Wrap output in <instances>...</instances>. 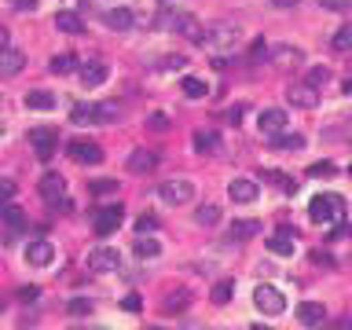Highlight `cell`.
I'll return each mask as SVG.
<instances>
[{
    "mask_svg": "<svg viewBox=\"0 0 352 330\" xmlns=\"http://www.w3.org/2000/svg\"><path fill=\"white\" fill-rule=\"evenodd\" d=\"M0 220L8 224V231H23V228H26V213L19 209L15 202H8V206L0 209Z\"/></svg>",
    "mask_w": 352,
    "mask_h": 330,
    "instance_id": "25",
    "label": "cell"
},
{
    "mask_svg": "<svg viewBox=\"0 0 352 330\" xmlns=\"http://www.w3.org/2000/svg\"><path fill=\"white\" fill-rule=\"evenodd\" d=\"M19 297H23V301H37V286H23Z\"/></svg>",
    "mask_w": 352,
    "mask_h": 330,
    "instance_id": "51",
    "label": "cell"
},
{
    "mask_svg": "<svg viewBox=\"0 0 352 330\" xmlns=\"http://www.w3.org/2000/svg\"><path fill=\"white\" fill-rule=\"evenodd\" d=\"M286 103H290L294 110H316L319 106V89H312L308 81H294L290 89H286Z\"/></svg>",
    "mask_w": 352,
    "mask_h": 330,
    "instance_id": "5",
    "label": "cell"
},
{
    "mask_svg": "<svg viewBox=\"0 0 352 330\" xmlns=\"http://www.w3.org/2000/svg\"><path fill=\"white\" fill-rule=\"evenodd\" d=\"M312 264H323V268H334V257H330V253H323V250H316V253H312Z\"/></svg>",
    "mask_w": 352,
    "mask_h": 330,
    "instance_id": "45",
    "label": "cell"
},
{
    "mask_svg": "<svg viewBox=\"0 0 352 330\" xmlns=\"http://www.w3.org/2000/svg\"><path fill=\"white\" fill-rule=\"evenodd\" d=\"M195 220L202 228H217L220 224V206H198L195 209Z\"/></svg>",
    "mask_w": 352,
    "mask_h": 330,
    "instance_id": "31",
    "label": "cell"
},
{
    "mask_svg": "<svg viewBox=\"0 0 352 330\" xmlns=\"http://www.w3.org/2000/svg\"><path fill=\"white\" fill-rule=\"evenodd\" d=\"M330 81V67H312L308 70V84H312V89H319V84H327Z\"/></svg>",
    "mask_w": 352,
    "mask_h": 330,
    "instance_id": "41",
    "label": "cell"
},
{
    "mask_svg": "<svg viewBox=\"0 0 352 330\" xmlns=\"http://www.w3.org/2000/svg\"><path fill=\"white\" fill-rule=\"evenodd\" d=\"M125 165H129L132 173H151V169L158 165V154H154V151H147V147H136Z\"/></svg>",
    "mask_w": 352,
    "mask_h": 330,
    "instance_id": "19",
    "label": "cell"
},
{
    "mask_svg": "<svg viewBox=\"0 0 352 330\" xmlns=\"http://www.w3.org/2000/svg\"><path fill=\"white\" fill-rule=\"evenodd\" d=\"M323 8H330V12H345V8L352 4V0H319Z\"/></svg>",
    "mask_w": 352,
    "mask_h": 330,
    "instance_id": "46",
    "label": "cell"
},
{
    "mask_svg": "<svg viewBox=\"0 0 352 330\" xmlns=\"http://www.w3.org/2000/svg\"><path fill=\"white\" fill-rule=\"evenodd\" d=\"M67 312L73 319H84V316H92V301H89V297H73V301L67 305Z\"/></svg>",
    "mask_w": 352,
    "mask_h": 330,
    "instance_id": "36",
    "label": "cell"
},
{
    "mask_svg": "<svg viewBox=\"0 0 352 330\" xmlns=\"http://www.w3.org/2000/svg\"><path fill=\"white\" fill-rule=\"evenodd\" d=\"M136 231H140V235L158 231V217H154V213H140V217H136Z\"/></svg>",
    "mask_w": 352,
    "mask_h": 330,
    "instance_id": "40",
    "label": "cell"
},
{
    "mask_svg": "<svg viewBox=\"0 0 352 330\" xmlns=\"http://www.w3.org/2000/svg\"><path fill=\"white\" fill-rule=\"evenodd\" d=\"M23 67H26V51H19V48H12V45L0 51V78H15Z\"/></svg>",
    "mask_w": 352,
    "mask_h": 330,
    "instance_id": "15",
    "label": "cell"
},
{
    "mask_svg": "<svg viewBox=\"0 0 352 330\" xmlns=\"http://www.w3.org/2000/svg\"><path fill=\"white\" fill-rule=\"evenodd\" d=\"M67 154L73 158V162H81V165H99L103 162V147L92 143V140H70Z\"/></svg>",
    "mask_w": 352,
    "mask_h": 330,
    "instance_id": "8",
    "label": "cell"
},
{
    "mask_svg": "<svg viewBox=\"0 0 352 330\" xmlns=\"http://www.w3.org/2000/svg\"><path fill=\"white\" fill-rule=\"evenodd\" d=\"M228 195L246 206V202H257V184H253V180H231V184H228Z\"/></svg>",
    "mask_w": 352,
    "mask_h": 330,
    "instance_id": "21",
    "label": "cell"
},
{
    "mask_svg": "<svg viewBox=\"0 0 352 330\" xmlns=\"http://www.w3.org/2000/svg\"><path fill=\"white\" fill-rule=\"evenodd\" d=\"M147 125H151V129H165L169 118H165V114H151V118H147Z\"/></svg>",
    "mask_w": 352,
    "mask_h": 330,
    "instance_id": "47",
    "label": "cell"
},
{
    "mask_svg": "<svg viewBox=\"0 0 352 330\" xmlns=\"http://www.w3.org/2000/svg\"><path fill=\"white\" fill-rule=\"evenodd\" d=\"M272 4H275V8H294L297 0H272Z\"/></svg>",
    "mask_w": 352,
    "mask_h": 330,
    "instance_id": "54",
    "label": "cell"
},
{
    "mask_svg": "<svg viewBox=\"0 0 352 330\" xmlns=\"http://www.w3.org/2000/svg\"><path fill=\"white\" fill-rule=\"evenodd\" d=\"M349 176H352V165H349Z\"/></svg>",
    "mask_w": 352,
    "mask_h": 330,
    "instance_id": "59",
    "label": "cell"
},
{
    "mask_svg": "<svg viewBox=\"0 0 352 330\" xmlns=\"http://www.w3.org/2000/svg\"><path fill=\"white\" fill-rule=\"evenodd\" d=\"M268 59H272V67H279V70H294L297 62H301V48L279 45V48H272V51H268Z\"/></svg>",
    "mask_w": 352,
    "mask_h": 330,
    "instance_id": "17",
    "label": "cell"
},
{
    "mask_svg": "<svg viewBox=\"0 0 352 330\" xmlns=\"http://www.w3.org/2000/svg\"><path fill=\"white\" fill-rule=\"evenodd\" d=\"M308 217L316 224H345V198L341 195H316L308 202Z\"/></svg>",
    "mask_w": 352,
    "mask_h": 330,
    "instance_id": "1",
    "label": "cell"
},
{
    "mask_svg": "<svg viewBox=\"0 0 352 330\" xmlns=\"http://www.w3.org/2000/svg\"><path fill=\"white\" fill-rule=\"evenodd\" d=\"M294 242H297V231H294V228H279L275 235L264 239V246H268L275 257H290V253H294Z\"/></svg>",
    "mask_w": 352,
    "mask_h": 330,
    "instance_id": "13",
    "label": "cell"
},
{
    "mask_svg": "<svg viewBox=\"0 0 352 330\" xmlns=\"http://www.w3.org/2000/svg\"><path fill=\"white\" fill-rule=\"evenodd\" d=\"M121 268V253L110 250V246H99L95 253H89V272L95 275H106V272H117Z\"/></svg>",
    "mask_w": 352,
    "mask_h": 330,
    "instance_id": "9",
    "label": "cell"
},
{
    "mask_svg": "<svg viewBox=\"0 0 352 330\" xmlns=\"http://www.w3.org/2000/svg\"><path fill=\"white\" fill-rule=\"evenodd\" d=\"M198 195V187L191 184V180H184V176H176V180H165L162 187H158V198L165 202V206H187L191 198Z\"/></svg>",
    "mask_w": 352,
    "mask_h": 330,
    "instance_id": "2",
    "label": "cell"
},
{
    "mask_svg": "<svg viewBox=\"0 0 352 330\" xmlns=\"http://www.w3.org/2000/svg\"><path fill=\"white\" fill-rule=\"evenodd\" d=\"M78 78H81L84 89H99V84H106V78H110V70H106V62L89 59V62H81V67H78Z\"/></svg>",
    "mask_w": 352,
    "mask_h": 330,
    "instance_id": "10",
    "label": "cell"
},
{
    "mask_svg": "<svg viewBox=\"0 0 352 330\" xmlns=\"http://www.w3.org/2000/svg\"><path fill=\"white\" fill-rule=\"evenodd\" d=\"M121 217H125V209H121V206H103V209L92 217V231H95L99 239L114 235V231L121 228Z\"/></svg>",
    "mask_w": 352,
    "mask_h": 330,
    "instance_id": "6",
    "label": "cell"
},
{
    "mask_svg": "<svg viewBox=\"0 0 352 330\" xmlns=\"http://www.w3.org/2000/svg\"><path fill=\"white\" fill-rule=\"evenodd\" d=\"M15 8H30V12H34V8H37V0H15Z\"/></svg>",
    "mask_w": 352,
    "mask_h": 330,
    "instance_id": "53",
    "label": "cell"
},
{
    "mask_svg": "<svg viewBox=\"0 0 352 330\" xmlns=\"http://www.w3.org/2000/svg\"><path fill=\"white\" fill-rule=\"evenodd\" d=\"M26 261L34 264V268H51V261H56V246H51L48 239H37L26 246Z\"/></svg>",
    "mask_w": 352,
    "mask_h": 330,
    "instance_id": "12",
    "label": "cell"
},
{
    "mask_svg": "<svg viewBox=\"0 0 352 330\" xmlns=\"http://www.w3.org/2000/svg\"><path fill=\"white\" fill-rule=\"evenodd\" d=\"M330 45H334V51H352V23H345L334 34V40H330Z\"/></svg>",
    "mask_w": 352,
    "mask_h": 330,
    "instance_id": "35",
    "label": "cell"
},
{
    "mask_svg": "<svg viewBox=\"0 0 352 330\" xmlns=\"http://www.w3.org/2000/svg\"><path fill=\"white\" fill-rule=\"evenodd\" d=\"M187 308H191V290H176V294H169L165 301H162V312H165V316L187 312Z\"/></svg>",
    "mask_w": 352,
    "mask_h": 330,
    "instance_id": "26",
    "label": "cell"
},
{
    "mask_svg": "<svg viewBox=\"0 0 352 330\" xmlns=\"http://www.w3.org/2000/svg\"><path fill=\"white\" fill-rule=\"evenodd\" d=\"M70 121L73 125H95V121H99V106H95V103H73Z\"/></svg>",
    "mask_w": 352,
    "mask_h": 330,
    "instance_id": "23",
    "label": "cell"
},
{
    "mask_svg": "<svg viewBox=\"0 0 352 330\" xmlns=\"http://www.w3.org/2000/svg\"><path fill=\"white\" fill-rule=\"evenodd\" d=\"M51 23H56L59 34H70V37H81V34H84V23H81L78 12H59L56 19H51Z\"/></svg>",
    "mask_w": 352,
    "mask_h": 330,
    "instance_id": "20",
    "label": "cell"
},
{
    "mask_svg": "<svg viewBox=\"0 0 352 330\" xmlns=\"http://www.w3.org/2000/svg\"><path fill=\"white\" fill-rule=\"evenodd\" d=\"M345 327H352V319H345Z\"/></svg>",
    "mask_w": 352,
    "mask_h": 330,
    "instance_id": "57",
    "label": "cell"
},
{
    "mask_svg": "<svg viewBox=\"0 0 352 330\" xmlns=\"http://www.w3.org/2000/svg\"><path fill=\"white\" fill-rule=\"evenodd\" d=\"M180 89H184L187 99H206V95H209V84L202 81V78H191V73H187L184 81H180Z\"/></svg>",
    "mask_w": 352,
    "mask_h": 330,
    "instance_id": "30",
    "label": "cell"
},
{
    "mask_svg": "<svg viewBox=\"0 0 352 330\" xmlns=\"http://www.w3.org/2000/svg\"><path fill=\"white\" fill-rule=\"evenodd\" d=\"M275 151H301V147L308 143L301 132H275V140H268Z\"/></svg>",
    "mask_w": 352,
    "mask_h": 330,
    "instance_id": "24",
    "label": "cell"
},
{
    "mask_svg": "<svg viewBox=\"0 0 352 330\" xmlns=\"http://www.w3.org/2000/svg\"><path fill=\"white\" fill-rule=\"evenodd\" d=\"M165 67H169V70H184L187 59H184V56H173V59H165Z\"/></svg>",
    "mask_w": 352,
    "mask_h": 330,
    "instance_id": "50",
    "label": "cell"
},
{
    "mask_svg": "<svg viewBox=\"0 0 352 330\" xmlns=\"http://www.w3.org/2000/svg\"><path fill=\"white\" fill-rule=\"evenodd\" d=\"M341 92H345V95H352V78H349L345 84H341Z\"/></svg>",
    "mask_w": 352,
    "mask_h": 330,
    "instance_id": "55",
    "label": "cell"
},
{
    "mask_svg": "<svg viewBox=\"0 0 352 330\" xmlns=\"http://www.w3.org/2000/svg\"><path fill=\"white\" fill-rule=\"evenodd\" d=\"M136 257H140V261L162 257V246H158V239H151V235H140V239H136Z\"/></svg>",
    "mask_w": 352,
    "mask_h": 330,
    "instance_id": "29",
    "label": "cell"
},
{
    "mask_svg": "<svg viewBox=\"0 0 352 330\" xmlns=\"http://www.w3.org/2000/svg\"><path fill=\"white\" fill-rule=\"evenodd\" d=\"M15 191H19V187H15V180H0V209H4L8 202L15 198Z\"/></svg>",
    "mask_w": 352,
    "mask_h": 330,
    "instance_id": "43",
    "label": "cell"
},
{
    "mask_svg": "<svg viewBox=\"0 0 352 330\" xmlns=\"http://www.w3.org/2000/svg\"><path fill=\"white\" fill-rule=\"evenodd\" d=\"M37 191H40V198H45L48 206L70 209V202H67V180H62L59 173H45V176H40V184H37Z\"/></svg>",
    "mask_w": 352,
    "mask_h": 330,
    "instance_id": "3",
    "label": "cell"
},
{
    "mask_svg": "<svg viewBox=\"0 0 352 330\" xmlns=\"http://www.w3.org/2000/svg\"><path fill=\"white\" fill-rule=\"evenodd\" d=\"M253 305H257L264 316H283L286 312V297L275 290V286H257V290H253Z\"/></svg>",
    "mask_w": 352,
    "mask_h": 330,
    "instance_id": "7",
    "label": "cell"
},
{
    "mask_svg": "<svg viewBox=\"0 0 352 330\" xmlns=\"http://www.w3.org/2000/svg\"><path fill=\"white\" fill-rule=\"evenodd\" d=\"M121 305H125V308H129V312H140V308H143V305H140V297H136V294H129V297H125V301H121Z\"/></svg>",
    "mask_w": 352,
    "mask_h": 330,
    "instance_id": "49",
    "label": "cell"
},
{
    "mask_svg": "<svg viewBox=\"0 0 352 330\" xmlns=\"http://www.w3.org/2000/svg\"><path fill=\"white\" fill-rule=\"evenodd\" d=\"M261 180H268V184H275V187H283V191H297V180H290V176H283V173H275V169H261Z\"/></svg>",
    "mask_w": 352,
    "mask_h": 330,
    "instance_id": "32",
    "label": "cell"
},
{
    "mask_svg": "<svg viewBox=\"0 0 352 330\" xmlns=\"http://www.w3.org/2000/svg\"><path fill=\"white\" fill-rule=\"evenodd\" d=\"M257 129H261L264 136L283 132V129H286V110H283V106H264L261 118H257Z\"/></svg>",
    "mask_w": 352,
    "mask_h": 330,
    "instance_id": "14",
    "label": "cell"
},
{
    "mask_svg": "<svg viewBox=\"0 0 352 330\" xmlns=\"http://www.w3.org/2000/svg\"><path fill=\"white\" fill-rule=\"evenodd\" d=\"M239 37H242V30L235 26V23H213L206 30V45L209 48H220V51L235 48V45H239Z\"/></svg>",
    "mask_w": 352,
    "mask_h": 330,
    "instance_id": "4",
    "label": "cell"
},
{
    "mask_svg": "<svg viewBox=\"0 0 352 330\" xmlns=\"http://www.w3.org/2000/svg\"><path fill=\"white\" fill-rule=\"evenodd\" d=\"M30 143H34V151H37L40 162H51V154H56V147H59V136L51 129H34V132H30Z\"/></svg>",
    "mask_w": 352,
    "mask_h": 330,
    "instance_id": "11",
    "label": "cell"
},
{
    "mask_svg": "<svg viewBox=\"0 0 352 330\" xmlns=\"http://www.w3.org/2000/svg\"><path fill=\"white\" fill-rule=\"evenodd\" d=\"M180 34H184L187 40H195V45H206V26H202L198 19H191V15L180 19Z\"/></svg>",
    "mask_w": 352,
    "mask_h": 330,
    "instance_id": "27",
    "label": "cell"
},
{
    "mask_svg": "<svg viewBox=\"0 0 352 330\" xmlns=\"http://www.w3.org/2000/svg\"><path fill=\"white\" fill-rule=\"evenodd\" d=\"M261 59H268V45H264V40H253V51H250V62H261Z\"/></svg>",
    "mask_w": 352,
    "mask_h": 330,
    "instance_id": "44",
    "label": "cell"
},
{
    "mask_svg": "<svg viewBox=\"0 0 352 330\" xmlns=\"http://www.w3.org/2000/svg\"><path fill=\"white\" fill-rule=\"evenodd\" d=\"M308 176H316V180H334V176H338V165H334V162H316L312 169H308Z\"/></svg>",
    "mask_w": 352,
    "mask_h": 330,
    "instance_id": "37",
    "label": "cell"
},
{
    "mask_svg": "<svg viewBox=\"0 0 352 330\" xmlns=\"http://www.w3.org/2000/svg\"><path fill=\"white\" fill-rule=\"evenodd\" d=\"M209 297H213V305H228L231 297H235V283H231V279H220L217 286H213Z\"/></svg>",
    "mask_w": 352,
    "mask_h": 330,
    "instance_id": "34",
    "label": "cell"
},
{
    "mask_svg": "<svg viewBox=\"0 0 352 330\" xmlns=\"http://www.w3.org/2000/svg\"><path fill=\"white\" fill-rule=\"evenodd\" d=\"M0 312H4V297H0Z\"/></svg>",
    "mask_w": 352,
    "mask_h": 330,
    "instance_id": "56",
    "label": "cell"
},
{
    "mask_svg": "<svg viewBox=\"0 0 352 330\" xmlns=\"http://www.w3.org/2000/svg\"><path fill=\"white\" fill-rule=\"evenodd\" d=\"M242 110H246V106H228V121L239 125V121H242Z\"/></svg>",
    "mask_w": 352,
    "mask_h": 330,
    "instance_id": "48",
    "label": "cell"
},
{
    "mask_svg": "<svg viewBox=\"0 0 352 330\" xmlns=\"http://www.w3.org/2000/svg\"><path fill=\"white\" fill-rule=\"evenodd\" d=\"M0 106H4V95H0Z\"/></svg>",
    "mask_w": 352,
    "mask_h": 330,
    "instance_id": "58",
    "label": "cell"
},
{
    "mask_svg": "<svg viewBox=\"0 0 352 330\" xmlns=\"http://www.w3.org/2000/svg\"><path fill=\"white\" fill-rule=\"evenodd\" d=\"M103 23H106V30H117V34H125V30H132V12L129 8H110V12H103Z\"/></svg>",
    "mask_w": 352,
    "mask_h": 330,
    "instance_id": "18",
    "label": "cell"
},
{
    "mask_svg": "<svg viewBox=\"0 0 352 330\" xmlns=\"http://www.w3.org/2000/svg\"><path fill=\"white\" fill-rule=\"evenodd\" d=\"M92 195H117V180H89Z\"/></svg>",
    "mask_w": 352,
    "mask_h": 330,
    "instance_id": "39",
    "label": "cell"
},
{
    "mask_svg": "<svg viewBox=\"0 0 352 330\" xmlns=\"http://www.w3.org/2000/svg\"><path fill=\"white\" fill-rule=\"evenodd\" d=\"M23 103H26V110H56V95L45 89H30Z\"/></svg>",
    "mask_w": 352,
    "mask_h": 330,
    "instance_id": "22",
    "label": "cell"
},
{
    "mask_svg": "<svg viewBox=\"0 0 352 330\" xmlns=\"http://www.w3.org/2000/svg\"><path fill=\"white\" fill-rule=\"evenodd\" d=\"M12 45V34H8V26H0V51Z\"/></svg>",
    "mask_w": 352,
    "mask_h": 330,
    "instance_id": "52",
    "label": "cell"
},
{
    "mask_svg": "<svg viewBox=\"0 0 352 330\" xmlns=\"http://www.w3.org/2000/svg\"><path fill=\"white\" fill-rule=\"evenodd\" d=\"M297 323H301V327H323L327 323V308L319 305V301L297 305Z\"/></svg>",
    "mask_w": 352,
    "mask_h": 330,
    "instance_id": "16",
    "label": "cell"
},
{
    "mask_svg": "<svg viewBox=\"0 0 352 330\" xmlns=\"http://www.w3.org/2000/svg\"><path fill=\"white\" fill-rule=\"evenodd\" d=\"M217 147H220V143H217V132H202V129L195 132V151H198V154H213Z\"/></svg>",
    "mask_w": 352,
    "mask_h": 330,
    "instance_id": "33",
    "label": "cell"
},
{
    "mask_svg": "<svg viewBox=\"0 0 352 330\" xmlns=\"http://www.w3.org/2000/svg\"><path fill=\"white\" fill-rule=\"evenodd\" d=\"M70 70H78V59H73L70 51H67V56H56V59H51V73H70Z\"/></svg>",
    "mask_w": 352,
    "mask_h": 330,
    "instance_id": "38",
    "label": "cell"
},
{
    "mask_svg": "<svg viewBox=\"0 0 352 330\" xmlns=\"http://www.w3.org/2000/svg\"><path fill=\"white\" fill-rule=\"evenodd\" d=\"M257 231H261V224H257V220H235V224H231V231H228V239H231V242H246V239H253V235H257Z\"/></svg>",
    "mask_w": 352,
    "mask_h": 330,
    "instance_id": "28",
    "label": "cell"
},
{
    "mask_svg": "<svg viewBox=\"0 0 352 330\" xmlns=\"http://www.w3.org/2000/svg\"><path fill=\"white\" fill-rule=\"evenodd\" d=\"M117 118H121V110H117V103H103V106H99V121H103V125H114Z\"/></svg>",
    "mask_w": 352,
    "mask_h": 330,
    "instance_id": "42",
    "label": "cell"
}]
</instances>
